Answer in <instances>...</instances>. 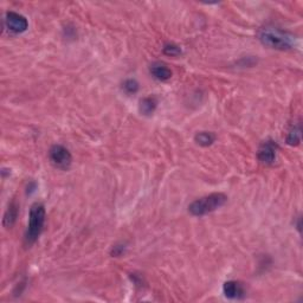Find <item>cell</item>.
I'll return each instance as SVG.
<instances>
[{"mask_svg":"<svg viewBox=\"0 0 303 303\" xmlns=\"http://www.w3.org/2000/svg\"><path fill=\"white\" fill-rule=\"evenodd\" d=\"M18 217V206L14 202H12L8 205L7 210H6L4 215V226L5 227H11L12 225L16 223Z\"/></svg>","mask_w":303,"mask_h":303,"instance_id":"obj_10","label":"cell"},{"mask_svg":"<svg viewBox=\"0 0 303 303\" xmlns=\"http://www.w3.org/2000/svg\"><path fill=\"white\" fill-rule=\"evenodd\" d=\"M139 83H137V81H135L133 79L130 80H126L124 82V90L127 94H136L137 91H139Z\"/></svg>","mask_w":303,"mask_h":303,"instance_id":"obj_13","label":"cell"},{"mask_svg":"<svg viewBox=\"0 0 303 303\" xmlns=\"http://www.w3.org/2000/svg\"><path fill=\"white\" fill-rule=\"evenodd\" d=\"M277 149L278 146L275 141H264L262 145L260 146L259 152H257V158L264 165L274 164L276 160V154H277Z\"/></svg>","mask_w":303,"mask_h":303,"instance_id":"obj_6","label":"cell"},{"mask_svg":"<svg viewBox=\"0 0 303 303\" xmlns=\"http://www.w3.org/2000/svg\"><path fill=\"white\" fill-rule=\"evenodd\" d=\"M300 141H301V126H293L292 130H289V133L287 135L288 145H299Z\"/></svg>","mask_w":303,"mask_h":303,"instance_id":"obj_12","label":"cell"},{"mask_svg":"<svg viewBox=\"0 0 303 303\" xmlns=\"http://www.w3.org/2000/svg\"><path fill=\"white\" fill-rule=\"evenodd\" d=\"M151 74L153 75L154 79L159 81H169L172 77V70L167 67V65L163 64V63H154L151 65Z\"/></svg>","mask_w":303,"mask_h":303,"instance_id":"obj_8","label":"cell"},{"mask_svg":"<svg viewBox=\"0 0 303 303\" xmlns=\"http://www.w3.org/2000/svg\"><path fill=\"white\" fill-rule=\"evenodd\" d=\"M215 140L216 135L214 133H210V131H200V133H197L196 136H194V141H196L198 145L203 147L211 146L215 142Z\"/></svg>","mask_w":303,"mask_h":303,"instance_id":"obj_11","label":"cell"},{"mask_svg":"<svg viewBox=\"0 0 303 303\" xmlns=\"http://www.w3.org/2000/svg\"><path fill=\"white\" fill-rule=\"evenodd\" d=\"M164 53L167 56H179L181 53V49L175 44H166L164 46Z\"/></svg>","mask_w":303,"mask_h":303,"instance_id":"obj_14","label":"cell"},{"mask_svg":"<svg viewBox=\"0 0 303 303\" xmlns=\"http://www.w3.org/2000/svg\"><path fill=\"white\" fill-rule=\"evenodd\" d=\"M223 293L225 298L230 300H239L245 296V289L241 282L227 281L223 286Z\"/></svg>","mask_w":303,"mask_h":303,"instance_id":"obj_7","label":"cell"},{"mask_svg":"<svg viewBox=\"0 0 303 303\" xmlns=\"http://www.w3.org/2000/svg\"><path fill=\"white\" fill-rule=\"evenodd\" d=\"M158 107V100L155 97H145L143 100H141L140 102V112L143 114V115H151L155 112Z\"/></svg>","mask_w":303,"mask_h":303,"instance_id":"obj_9","label":"cell"},{"mask_svg":"<svg viewBox=\"0 0 303 303\" xmlns=\"http://www.w3.org/2000/svg\"><path fill=\"white\" fill-rule=\"evenodd\" d=\"M5 26L12 34H23L29 28V22L25 17L17 12H7L5 16Z\"/></svg>","mask_w":303,"mask_h":303,"instance_id":"obj_5","label":"cell"},{"mask_svg":"<svg viewBox=\"0 0 303 303\" xmlns=\"http://www.w3.org/2000/svg\"><path fill=\"white\" fill-rule=\"evenodd\" d=\"M45 224V208L43 204L35 203L30 209L29 224L25 232L26 244H32L40 238Z\"/></svg>","mask_w":303,"mask_h":303,"instance_id":"obj_3","label":"cell"},{"mask_svg":"<svg viewBox=\"0 0 303 303\" xmlns=\"http://www.w3.org/2000/svg\"><path fill=\"white\" fill-rule=\"evenodd\" d=\"M260 43L270 49L287 51L296 46V37L290 32L276 26H264L259 31Z\"/></svg>","mask_w":303,"mask_h":303,"instance_id":"obj_1","label":"cell"},{"mask_svg":"<svg viewBox=\"0 0 303 303\" xmlns=\"http://www.w3.org/2000/svg\"><path fill=\"white\" fill-rule=\"evenodd\" d=\"M122 253H124V248H122L121 245H116V247H114L112 254L114 256H120Z\"/></svg>","mask_w":303,"mask_h":303,"instance_id":"obj_15","label":"cell"},{"mask_svg":"<svg viewBox=\"0 0 303 303\" xmlns=\"http://www.w3.org/2000/svg\"><path fill=\"white\" fill-rule=\"evenodd\" d=\"M227 197L224 193H212L209 196L202 197L199 199L194 200L193 203L188 206V211L192 216L196 217H202V216L209 215L211 212H215L216 210L225 205Z\"/></svg>","mask_w":303,"mask_h":303,"instance_id":"obj_2","label":"cell"},{"mask_svg":"<svg viewBox=\"0 0 303 303\" xmlns=\"http://www.w3.org/2000/svg\"><path fill=\"white\" fill-rule=\"evenodd\" d=\"M49 158L53 166L61 170H68L71 163H73L71 153L64 146L61 145H55L51 147Z\"/></svg>","mask_w":303,"mask_h":303,"instance_id":"obj_4","label":"cell"}]
</instances>
